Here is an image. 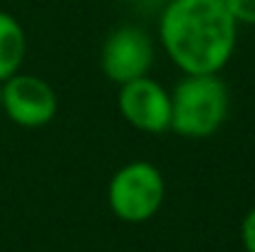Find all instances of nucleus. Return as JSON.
I'll return each instance as SVG.
<instances>
[{
  "label": "nucleus",
  "mask_w": 255,
  "mask_h": 252,
  "mask_svg": "<svg viewBox=\"0 0 255 252\" xmlns=\"http://www.w3.org/2000/svg\"><path fill=\"white\" fill-rule=\"evenodd\" d=\"M159 40L183 75H221L238 42V22L226 0H169Z\"/></svg>",
  "instance_id": "f257e3e1"
},
{
  "label": "nucleus",
  "mask_w": 255,
  "mask_h": 252,
  "mask_svg": "<svg viewBox=\"0 0 255 252\" xmlns=\"http://www.w3.org/2000/svg\"><path fill=\"white\" fill-rule=\"evenodd\" d=\"M102 72L109 82L127 84L146 77L154 65V42L151 35L136 25H122L112 30L102 45Z\"/></svg>",
  "instance_id": "20e7f679"
},
{
  "label": "nucleus",
  "mask_w": 255,
  "mask_h": 252,
  "mask_svg": "<svg viewBox=\"0 0 255 252\" xmlns=\"http://www.w3.org/2000/svg\"><path fill=\"white\" fill-rule=\"evenodd\" d=\"M119 111L129 126L144 134H164L171 129V91L149 75L131 80L119 86Z\"/></svg>",
  "instance_id": "423d86ee"
},
{
  "label": "nucleus",
  "mask_w": 255,
  "mask_h": 252,
  "mask_svg": "<svg viewBox=\"0 0 255 252\" xmlns=\"http://www.w3.org/2000/svg\"><path fill=\"white\" fill-rule=\"evenodd\" d=\"M0 111H2V82H0Z\"/></svg>",
  "instance_id": "9d476101"
},
{
  "label": "nucleus",
  "mask_w": 255,
  "mask_h": 252,
  "mask_svg": "<svg viewBox=\"0 0 255 252\" xmlns=\"http://www.w3.org/2000/svg\"><path fill=\"white\" fill-rule=\"evenodd\" d=\"M27 52V37L22 25L5 10H0V82L20 72Z\"/></svg>",
  "instance_id": "0eeeda50"
},
{
  "label": "nucleus",
  "mask_w": 255,
  "mask_h": 252,
  "mask_svg": "<svg viewBox=\"0 0 255 252\" xmlns=\"http://www.w3.org/2000/svg\"><path fill=\"white\" fill-rule=\"evenodd\" d=\"M241 243L246 252H255V208H251L241 223Z\"/></svg>",
  "instance_id": "1a4fd4ad"
},
{
  "label": "nucleus",
  "mask_w": 255,
  "mask_h": 252,
  "mask_svg": "<svg viewBox=\"0 0 255 252\" xmlns=\"http://www.w3.org/2000/svg\"><path fill=\"white\" fill-rule=\"evenodd\" d=\"M238 25H255V0H226Z\"/></svg>",
  "instance_id": "6e6552de"
},
{
  "label": "nucleus",
  "mask_w": 255,
  "mask_h": 252,
  "mask_svg": "<svg viewBox=\"0 0 255 252\" xmlns=\"http://www.w3.org/2000/svg\"><path fill=\"white\" fill-rule=\"evenodd\" d=\"M166 198V183L161 170L149 161H131L122 166L109 180L107 203L122 223H146L151 220Z\"/></svg>",
  "instance_id": "7ed1b4c3"
},
{
  "label": "nucleus",
  "mask_w": 255,
  "mask_h": 252,
  "mask_svg": "<svg viewBox=\"0 0 255 252\" xmlns=\"http://www.w3.org/2000/svg\"><path fill=\"white\" fill-rule=\"evenodd\" d=\"M231 91L218 75H186L171 91V131L186 139L213 136L228 119Z\"/></svg>",
  "instance_id": "f03ea898"
},
{
  "label": "nucleus",
  "mask_w": 255,
  "mask_h": 252,
  "mask_svg": "<svg viewBox=\"0 0 255 252\" xmlns=\"http://www.w3.org/2000/svg\"><path fill=\"white\" fill-rule=\"evenodd\" d=\"M2 111L22 129H40L55 119L57 94L42 77L17 72L2 82Z\"/></svg>",
  "instance_id": "39448f33"
}]
</instances>
